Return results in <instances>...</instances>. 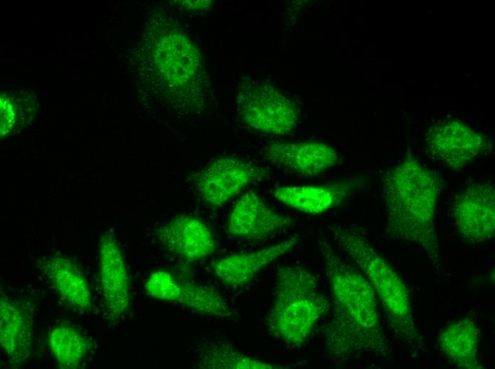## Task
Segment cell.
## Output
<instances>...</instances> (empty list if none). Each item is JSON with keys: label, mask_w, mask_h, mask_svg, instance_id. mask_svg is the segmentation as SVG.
Listing matches in <instances>:
<instances>
[{"label": "cell", "mask_w": 495, "mask_h": 369, "mask_svg": "<svg viewBox=\"0 0 495 369\" xmlns=\"http://www.w3.org/2000/svg\"><path fill=\"white\" fill-rule=\"evenodd\" d=\"M329 291L330 316L322 328L329 360L343 365L366 355L388 359L391 347L382 326L377 298L362 272L318 237Z\"/></svg>", "instance_id": "cell-1"}, {"label": "cell", "mask_w": 495, "mask_h": 369, "mask_svg": "<svg viewBox=\"0 0 495 369\" xmlns=\"http://www.w3.org/2000/svg\"><path fill=\"white\" fill-rule=\"evenodd\" d=\"M385 234L418 246L434 269L441 266L435 210L444 187L441 175L408 156L383 177Z\"/></svg>", "instance_id": "cell-2"}, {"label": "cell", "mask_w": 495, "mask_h": 369, "mask_svg": "<svg viewBox=\"0 0 495 369\" xmlns=\"http://www.w3.org/2000/svg\"><path fill=\"white\" fill-rule=\"evenodd\" d=\"M159 21L153 55L164 100L177 114L201 115L211 94L202 53L174 18L164 14Z\"/></svg>", "instance_id": "cell-3"}, {"label": "cell", "mask_w": 495, "mask_h": 369, "mask_svg": "<svg viewBox=\"0 0 495 369\" xmlns=\"http://www.w3.org/2000/svg\"><path fill=\"white\" fill-rule=\"evenodd\" d=\"M329 231L370 283L396 338L415 353L424 351V338L416 325L409 291L402 278L356 228L334 224Z\"/></svg>", "instance_id": "cell-4"}, {"label": "cell", "mask_w": 495, "mask_h": 369, "mask_svg": "<svg viewBox=\"0 0 495 369\" xmlns=\"http://www.w3.org/2000/svg\"><path fill=\"white\" fill-rule=\"evenodd\" d=\"M330 309V299L321 291L310 270L301 265L280 266L265 325L279 341L300 348Z\"/></svg>", "instance_id": "cell-5"}, {"label": "cell", "mask_w": 495, "mask_h": 369, "mask_svg": "<svg viewBox=\"0 0 495 369\" xmlns=\"http://www.w3.org/2000/svg\"><path fill=\"white\" fill-rule=\"evenodd\" d=\"M237 110L247 126L274 135L290 133L299 119L292 100L273 86L251 79H243L238 85Z\"/></svg>", "instance_id": "cell-6"}, {"label": "cell", "mask_w": 495, "mask_h": 369, "mask_svg": "<svg viewBox=\"0 0 495 369\" xmlns=\"http://www.w3.org/2000/svg\"><path fill=\"white\" fill-rule=\"evenodd\" d=\"M267 172L262 167L237 157L213 160L193 175L195 189L212 207L223 206L246 186L263 180Z\"/></svg>", "instance_id": "cell-7"}, {"label": "cell", "mask_w": 495, "mask_h": 369, "mask_svg": "<svg viewBox=\"0 0 495 369\" xmlns=\"http://www.w3.org/2000/svg\"><path fill=\"white\" fill-rule=\"evenodd\" d=\"M452 217L463 242L477 245L495 233V191L491 182L473 181L454 197Z\"/></svg>", "instance_id": "cell-8"}, {"label": "cell", "mask_w": 495, "mask_h": 369, "mask_svg": "<svg viewBox=\"0 0 495 369\" xmlns=\"http://www.w3.org/2000/svg\"><path fill=\"white\" fill-rule=\"evenodd\" d=\"M145 290L152 298L182 305L198 314L221 319H235L237 313L215 289L178 280L166 270L151 272Z\"/></svg>", "instance_id": "cell-9"}, {"label": "cell", "mask_w": 495, "mask_h": 369, "mask_svg": "<svg viewBox=\"0 0 495 369\" xmlns=\"http://www.w3.org/2000/svg\"><path fill=\"white\" fill-rule=\"evenodd\" d=\"M425 145L429 155L441 165L459 171L474 160L486 147L484 138L459 120H442L428 128Z\"/></svg>", "instance_id": "cell-10"}, {"label": "cell", "mask_w": 495, "mask_h": 369, "mask_svg": "<svg viewBox=\"0 0 495 369\" xmlns=\"http://www.w3.org/2000/svg\"><path fill=\"white\" fill-rule=\"evenodd\" d=\"M99 283L104 315L118 322L131 305L130 282L122 252L109 233L102 235L99 243Z\"/></svg>", "instance_id": "cell-11"}, {"label": "cell", "mask_w": 495, "mask_h": 369, "mask_svg": "<svg viewBox=\"0 0 495 369\" xmlns=\"http://www.w3.org/2000/svg\"><path fill=\"white\" fill-rule=\"evenodd\" d=\"M294 225L291 217L274 211L258 194L249 191L234 204L228 219L227 231L236 238L260 241Z\"/></svg>", "instance_id": "cell-12"}, {"label": "cell", "mask_w": 495, "mask_h": 369, "mask_svg": "<svg viewBox=\"0 0 495 369\" xmlns=\"http://www.w3.org/2000/svg\"><path fill=\"white\" fill-rule=\"evenodd\" d=\"M33 309L25 302L1 294V347L14 366L24 364L31 353L34 324Z\"/></svg>", "instance_id": "cell-13"}, {"label": "cell", "mask_w": 495, "mask_h": 369, "mask_svg": "<svg viewBox=\"0 0 495 369\" xmlns=\"http://www.w3.org/2000/svg\"><path fill=\"white\" fill-rule=\"evenodd\" d=\"M156 235L166 250L187 262L206 258L216 248L210 228L201 220L189 215L171 219L158 228Z\"/></svg>", "instance_id": "cell-14"}, {"label": "cell", "mask_w": 495, "mask_h": 369, "mask_svg": "<svg viewBox=\"0 0 495 369\" xmlns=\"http://www.w3.org/2000/svg\"><path fill=\"white\" fill-rule=\"evenodd\" d=\"M265 155L273 165L304 176L319 175L339 161L336 150L319 141L272 142Z\"/></svg>", "instance_id": "cell-15"}, {"label": "cell", "mask_w": 495, "mask_h": 369, "mask_svg": "<svg viewBox=\"0 0 495 369\" xmlns=\"http://www.w3.org/2000/svg\"><path fill=\"white\" fill-rule=\"evenodd\" d=\"M299 238L294 236L257 250L233 253L215 260L213 270L226 287L237 289L249 282L265 267L297 245Z\"/></svg>", "instance_id": "cell-16"}, {"label": "cell", "mask_w": 495, "mask_h": 369, "mask_svg": "<svg viewBox=\"0 0 495 369\" xmlns=\"http://www.w3.org/2000/svg\"><path fill=\"white\" fill-rule=\"evenodd\" d=\"M40 269L60 299L79 314L93 309L91 292L80 269L65 255H53L44 260Z\"/></svg>", "instance_id": "cell-17"}, {"label": "cell", "mask_w": 495, "mask_h": 369, "mask_svg": "<svg viewBox=\"0 0 495 369\" xmlns=\"http://www.w3.org/2000/svg\"><path fill=\"white\" fill-rule=\"evenodd\" d=\"M479 329L474 320L464 317L445 326L437 337L441 353L452 365L462 369L482 368L478 358Z\"/></svg>", "instance_id": "cell-18"}, {"label": "cell", "mask_w": 495, "mask_h": 369, "mask_svg": "<svg viewBox=\"0 0 495 369\" xmlns=\"http://www.w3.org/2000/svg\"><path fill=\"white\" fill-rule=\"evenodd\" d=\"M354 189L353 183L284 186L275 197L284 205L309 214H322L339 205Z\"/></svg>", "instance_id": "cell-19"}, {"label": "cell", "mask_w": 495, "mask_h": 369, "mask_svg": "<svg viewBox=\"0 0 495 369\" xmlns=\"http://www.w3.org/2000/svg\"><path fill=\"white\" fill-rule=\"evenodd\" d=\"M196 356L197 367L202 369H284L296 366L276 364L250 356L226 340L199 343Z\"/></svg>", "instance_id": "cell-20"}, {"label": "cell", "mask_w": 495, "mask_h": 369, "mask_svg": "<svg viewBox=\"0 0 495 369\" xmlns=\"http://www.w3.org/2000/svg\"><path fill=\"white\" fill-rule=\"evenodd\" d=\"M47 343L56 364L63 369L80 368L90 350V342L75 327L59 324L50 331Z\"/></svg>", "instance_id": "cell-21"}]
</instances>
